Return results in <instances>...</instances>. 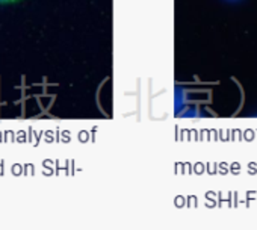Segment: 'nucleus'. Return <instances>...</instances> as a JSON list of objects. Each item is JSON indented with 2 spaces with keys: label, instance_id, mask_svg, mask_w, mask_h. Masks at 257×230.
I'll return each instance as SVG.
<instances>
[{
  "label": "nucleus",
  "instance_id": "nucleus-2",
  "mask_svg": "<svg viewBox=\"0 0 257 230\" xmlns=\"http://www.w3.org/2000/svg\"><path fill=\"white\" fill-rule=\"evenodd\" d=\"M228 2H239V0H228Z\"/></svg>",
  "mask_w": 257,
  "mask_h": 230
},
{
  "label": "nucleus",
  "instance_id": "nucleus-1",
  "mask_svg": "<svg viewBox=\"0 0 257 230\" xmlns=\"http://www.w3.org/2000/svg\"><path fill=\"white\" fill-rule=\"evenodd\" d=\"M19 2H22V0H0V5H13Z\"/></svg>",
  "mask_w": 257,
  "mask_h": 230
}]
</instances>
